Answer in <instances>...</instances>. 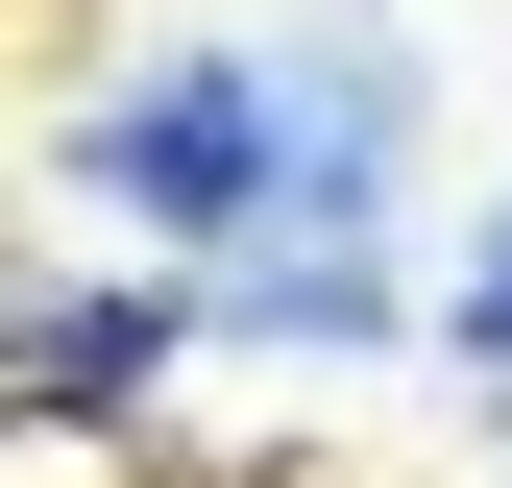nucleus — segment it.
<instances>
[{
	"label": "nucleus",
	"mask_w": 512,
	"mask_h": 488,
	"mask_svg": "<svg viewBox=\"0 0 512 488\" xmlns=\"http://www.w3.org/2000/svg\"><path fill=\"white\" fill-rule=\"evenodd\" d=\"M74 196L147 220V244H269L293 220V74L269 49H171V74H122L74 122Z\"/></svg>",
	"instance_id": "f257e3e1"
},
{
	"label": "nucleus",
	"mask_w": 512,
	"mask_h": 488,
	"mask_svg": "<svg viewBox=\"0 0 512 488\" xmlns=\"http://www.w3.org/2000/svg\"><path fill=\"white\" fill-rule=\"evenodd\" d=\"M391 147H415V49L391 25L293 49V244H366V220H391Z\"/></svg>",
	"instance_id": "f03ea898"
},
{
	"label": "nucleus",
	"mask_w": 512,
	"mask_h": 488,
	"mask_svg": "<svg viewBox=\"0 0 512 488\" xmlns=\"http://www.w3.org/2000/svg\"><path fill=\"white\" fill-rule=\"evenodd\" d=\"M171 342H196V269H171V293H74V269H49L25 293V415H122Z\"/></svg>",
	"instance_id": "7ed1b4c3"
},
{
	"label": "nucleus",
	"mask_w": 512,
	"mask_h": 488,
	"mask_svg": "<svg viewBox=\"0 0 512 488\" xmlns=\"http://www.w3.org/2000/svg\"><path fill=\"white\" fill-rule=\"evenodd\" d=\"M464 366H512V220H488V269H464Z\"/></svg>",
	"instance_id": "20e7f679"
}]
</instances>
